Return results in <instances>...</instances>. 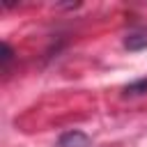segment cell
Masks as SVG:
<instances>
[{
    "label": "cell",
    "mask_w": 147,
    "mask_h": 147,
    "mask_svg": "<svg viewBox=\"0 0 147 147\" xmlns=\"http://www.w3.org/2000/svg\"><path fill=\"white\" fill-rule=\"evenodd\" d=\"M145 92H147V78L133 80L124 87V96H138V94H145Z\"/></svg>",
    "instance_id": "3957f363"
},
{
    "label": "cell",
    "mask_w": 147,
    "mask_h": 147,
    "mask_svg": "<svg viewBox=\"0 0 147 147\" xmlns=\"http://www.w3.org/2000/svg\"><path fill=\"white\" fill-rule=\"evenodd\" d=\"M124 48L129 51H142L147 48V30L145 28H136L124 37Z\"/></svg>",
    "instance_id": "7a4b0ae2"
},
{
    "label": "cell",
    "mask_w": 147,
    "mask_h": 147,
    "mask_svg": "<svg viewBox=\"0 0 147 147\" xmlns=\"http://www.w3.org/2000/svg\"><path fill=\"white\" fill-rule=\"evenodd\" d=\"M57 147H92V138L78 129L74 131H64L57 138Z\"/></svg>",
    "instance_id": "6da1fadb"
},
{
    "label": "cell",
    "mask_w": 147,
    "mask_h": 147,
    "mask_svg": "<svg viewBox=\"0 0 147 147\" xmlns=\"http://www.w3.org/2000/svg\"><path fill=\"white\" fill-rule=\"evenodd\" d=\"M0 51H2V55H0V67H2V69H7V67H9V62L14 60V51H11V46H9V44H2V46H0Z\"/></svg>",
    "instance_id": "277c9868"
}]
</instances>
